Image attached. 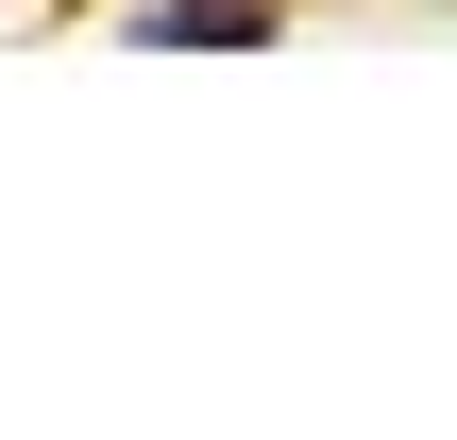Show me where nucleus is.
<instances>
[{
    "label": "nucleus",
    "instance_id": "obj_1",
    "mask_svg": "<svg viewBox=\"0 0 457 440\" xmlns=\"http://www.w3.org/2000/svg\"><path fill=\"white\" fill-rule=\"evenodd\" d=\"M153 34H170V51H237V34H271V17H254V0H153Z\"/></svg>",
    "mask_w": 457,
    "mask_h": 440
}]
</instances>
